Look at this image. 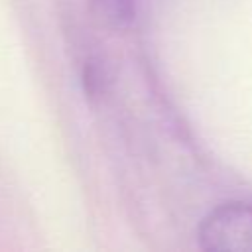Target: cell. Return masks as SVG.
<instances>
[{"instance_id":"1","label":"cell","mask_w":252,"mask_h":252,"mask_svg":"<svg viewBox=\"0 0 252 252\" xmlns=\"http://www.w3.org/2000/svg\"><path fill=\"white\" fill-rule=\"evenodd\" d=\"M199 242L211 252H252V205L230 203L211 211L201 222Z\"/></svg>"},{"instance_id":"2","label":"cell","mask_w":252,"mask_h":252,"mask_svg":"<svg viewBox=\"0 0 252 252\" xmlns=\"http://www.w3.org/2000/svg\"><path fill=\"white\" fill-rule=\"evenodd\" d=\"M108 22L126 26L134 18V0H94Z\"/></svg>"}]
</instances>
